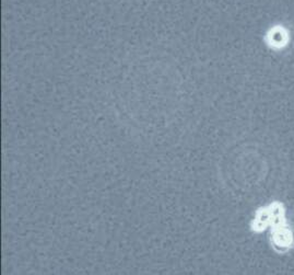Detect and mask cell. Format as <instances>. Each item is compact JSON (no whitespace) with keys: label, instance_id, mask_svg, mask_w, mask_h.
<instances>
[{"label":"cell","instance_id":"6da1fadb","mask_svg":"<svg viewBox=\"0 0 294 275\" xmlns=\"http://www.w3.org/2000/svg\"><path fill=\"white\" fill-rule=\"evenodd\" d=\"M270 243L273 248L279 253H285L294 245V234L292 229L284 224L271 229Z\"/></svg>","mask_w":294,"mask_h":275},{"label":"cell","instance_id":"7a4b0ae2","mask_svg":"<svg viewBox=\"0 0 294 275\" xmlns=\"http://www.w3.org/2000/svg\"><path fill=\"white\" fill-rule=\"evenodd\" d=\"M289 40L290 36L288 30L282 28L281 25H276L271 28L266 35L267 45L274 49H281L285 47L288 45Z\"/></svg>","mask_w":294,"mask_h":275},{"label":"cell","instance_id":"3957f363","mask_svg":"<svg viewBox=\"0 0 294 275\" xmlns=\"http://www.w3.org/2000/svg\"><path fill=\"white\" fill-rule=\"evenodd\" d=\"M270 212L268 206H262L257 209L254 219L251 224V229L255 233H262L270 226Z\"/></svg>","mask_w":294,"mask_h":275},{"label":"cell","instance_id":"277c9868","mask_svg":"<svg viewBox=\"0 0 294 275\" xmlns=\"http://www.w3.org/2000/svg\"><path fill=\"white\" fill-rule=\"evenodd\" d=\"M270 212V227L275 228L286 224L285 222V208L280 202H273L268 205Z\"/></svg>","mask_w":294,"mask_h":275}]
</instances>
